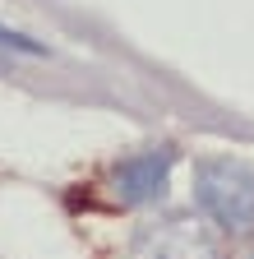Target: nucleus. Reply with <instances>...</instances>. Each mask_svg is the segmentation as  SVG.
<instances>
[{
	"instance_id": "nucleus-1",
	"label": "nucleus",
	"mask_w": 254,
	"mask_h": 259,
	"mask_svg": "<svg viewBox=\"0 0 254 259\" xmlns=\"http://www.w3.org/2000/svg\"><path fill=\"white\" fill-rule=\"evenodd\" d=\"M0 47H19V51H28V56H42V47H37V42L19 37V32H10V28H0Z\"/></svg>"
}]
</instances>
